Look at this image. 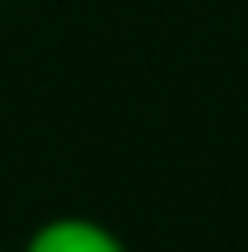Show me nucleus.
I'll use <instances>...</instances> for the list:
<instances>
[{
    "label": "nucleus",
    "instance_id": "1",
    "mask_svg": "<svg viewBox=\"0 0 248 252\" xmlns=\"http://www.w3.org/2000/svg\"><path fill=\"white\" fill-rule=\"evenodd\" d=\"M24 252H127V243H122L103 220L56 215V220H42V224L28 234Z\"/></svg>",
    "mask_w": 248,
    "mask_h": 252
}]
</instances>
